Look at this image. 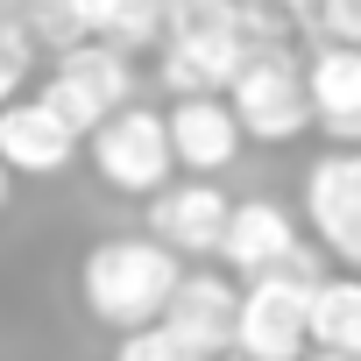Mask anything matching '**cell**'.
Instances as JSON below:
<instances>
[{
	"label": "cell",
	"instance_id": "4fadbf2b",
	"mask_svg": "<svg viewBox=\"0 0 361 361\" xmlns=\"http://www.w3.org/2000/svg\"><path fill=\"white\" fill-rule=\"evenodd\" d=\"M78 15L99 43H121V50H149L163 43L170 29V0H78Z\"/></svg>",
	"mask_w": 361,
	"mask_h": 361
},
{
	"label": "cell",
	"instance_id": "d6986e66",
	"mask_svg": "<svg viewBox=\"0 0 361 361\" xmlns=\"http://www.w3.org/2000/svg\"><path fill=\"white\" fill-rule=\"evenodd\" d=\"M8 177H15V170H8V163H0V206H8Z\"/></svg>",
	"mask_w": 361,
	"mask_h": 361
},
{
	"label": "cell",
	"instance_id": "8fae6325",
	"mask_svg": "<svg viewBox=\"0 0 361 361\" xmlns=\"http://www.w3.org/2000/svg\"><path fill=\"white\" fill-rule=\"evenodd\" d=\"M163 121H170L177 163H185L192 177H220V170L234 163V149L248 142L241 121H234V106H227L220 92H177V106H170Z\"/></svg>",
	"mask_w": 361,
	"mask_h": 361
},
{
	"label": "cell",
	"instance_id": "3957f363",
	"mask_svg": "<svg viewBox=\"0 0 361 361\" xmlns=\"http://www.w3.org/2000/svg\"><path fill=\"white\" fill-rule=\"evenodd\" d=\"M312 283L305 269H269L241 283V326H234V354L241 361H298L312 347Z\"/></svg>",
	"mask_w": 361,
	"mask_h": 361
},
{
	"label": "cell",
	"instance_id": "e0dca14e",
	"mask_svg": "<svg viewBox=\"0 0 361 361\" xmlns=\"http://www.w3.org/2000/svg\"><path fill=\"white\" fill-rule=\"evenodd\" d=\"M312 29L326 43H361V0H312Z\"/></svg>",
	"mask_w": 361,
	"mask_h": 361
},
{
	"label": "cell",
	"instance_id": "9c48e42d",
	"mask_svg": "<svg viewBox=\"0 0 361 361\" xmlns=\"http://www.w3.org/2000/svg\"><path fill=\"white\" fill-rule=\"evenodd\" d=\"M78 128L36 92V99H8L0 106V163L15 177H57L71 156H78Z\"/></svg>",
	"mask_w": 361,
	"mask_h": 361
},
{
	"label": "cell",
	"instance_id": "8992f818",
	"mask_svg": "<svg viewBox=\"0 0 361 361\" xmlns=\"http://www.w3.org/2000/svg\"><path fill=\"white\" fill-rule=\"evenodd\" d=\"M220 262H227L234 276H269V269H305V276H319V262H312V248H305L290 206H276V199H241V206H234V220H227V234H220Z\"/></svg>",
	"mask_w": 361,
	"mask_h": 361
},
{
	"label": "cell",
	"instance_id": "ba28073f",
	"mask_svg": "<svg viewBox=\"0 0 361 361\" xmlns=\"http://www.w3.org/2000/svg\"><path fill=\"white\" fill-rule=\"evenodd\" d=\"M163 326L185 340L199 361H220V354H234L241 290H234L227 276H213V269H185L177 290H170V305H163Z\"/></svg>",
	"mask_w": 361,
	"mask_h": 361
},
{
	"label": "cell",
	"instance_id": "ac0fdd59",
	"mask_svg": "<svg viewBox=\"0 0 361 361\" xmlns=\"http://www.w3.org/2000/svg\"><path fill=\"white\" fill-rule=\"evenodd\" d=\"M298 361H361V354H340V347H319V354H298Z\"/></svg>",
	"mask_w": 361,
	"mask_h": 361
},
{
	"label": "cell",
	"instance_id": "30bf717a",
	"mask_svg": "<svg viewBox=\"0 0 361 361\" xmlns=\"http://www.w3.org/2000/svg\"><path fill=\"white\" fill-rule=\"evenodd\" d=\"M234 220V199L213 185V177H192V185H163L149 199V234L177 255H220V234Z\"/></svg>",
	"mask_w": 361,
	"mask_h": 361
},
{
	"label": "cell",
	"instance_id": "5b68a950",
	"mask_svg": "<svg viewBox=\"0 0 361 361\" xmlns=\"http://www.w3.org/2000/svg\"><path fill=\"white\" fill-rule=\"evenodd\" d=\"M227 106H234L248 142H290V135L312 128V85L283 57V43H269V50H255L241 64V78L227 85Z\"/></svg>",
	"mask_w": 361,
	"mask_h": 361
},
{
	"label": "cell",
	"instance_id": "52a82bcc",
	"mask_svg": "<svg viewBox=\"0 0 361 361\" xmlns=\"http://www.w3.org/2000/svg\"><path fill=\"white\" fill-rule=\"evenodd\" d=\"M305 220L319 234L326 255H340L347 269H361V142L333 149L312 163L305 177Z\"/></svg>",
	"mask_w": 361,
	"mask_h": 361
},
{
	"label": "cell",
	"instance_id": "6da1fadb",
	"mask_svg": "<svg viewBox=\"0 0 361 361\" xmlns=\"http://www.w3.org/2000/svg\"><path fill=\"white\" fill-rule=\"evenodd\" d=\"M177 276H185L177 269V248H163L156 234H114L78 262V298L106 333H135V326L163 319Z\"/></svg>",
	"mask_w": 361,
	"mask_h": 361
},
{
	"label": "cell",
	"instance_id": "7a4b0ae2",
	"mask_svg": "<svg viewBox=\"0 0 361 361\" xmlns=\"http://www.w3.org/2000/svg\"><path fill=\"white\" fill-rule=\"evenodd\" d=\"M85 156L99 170V185L121 192V199H156L177 170V149H170V121L149 114V106H114L92 135H85Z\"/></svg>",
	"mask_w": 361,
	"mask_h": 361
},
{
	"label": "cell",
	"instance_id": "7c38bea8",
	"mask_svg": "<svg viewBox=\"0 0 361 361\" xmlns=\"http://www.w3.org/2000/svg\"><path fill=\"white\" fill-rule=\"evenodd\" d=\"M305 85H312V121L340 149L361 142V43H326L305 64Z\"/></svg>",
	"mask_w": 361,
	"mask_h": 361
},
{
	"label": "cell",
	"instance_id": "2e32d148",
	"mask_svg": "<svg viewBox=\"0 0 361 361\" xmlns=\"http://www.w3.org/2000/svg\"><path fill=\"white\" fill-rule=\"evenodd\" d=\"M29 50H36V43H29V29H22V22H0V106H8V99H15V85L29 78Z\"/></svg>",
	"mask_w": 361,
	"mask_h": 361
},
{
	"label": "cell",
	"instance_id": "277c9868",
	"mask_svg": "<svg viewBox=\"0 0 361 361\" xmlns=\"http://www.w3.org/2000/svg\"><path fill=\"white\" fill-rule=\"evenodd\" d=\"M43 99H50L78 135H92L114 106H128V99H135V64H128V50H121V43L85 36V43L57 50V71L43 78Z\"/></svg>",
	"mask_w": 361,
	"mask_h": 361
},
{
	"label": "cell",
	"instance_id": "9a60e30c",
	"mask_svg": "<svg viewBox=\"0 0 361 361\" xmlns=\"http://www.w3.org/2000/svg\"><path fill=\"white\" fill-rule=\"evenodd\" d=\"M114 361H199V354H192L185 340H177L163 319H156V326H135V333H121Z\"/></svg>",
	"mask_w": 361,
	"mask_h": 361
},
{
	"label": "cell",
	"instance_id": "5bb4252c",
	"mask_svg": "<svg viewBox=\"0 0 361 361\" xmlns=\"http://www.w3.org/2000/svg\"><path fill=\"white\" fill-rule=\"evenodd\" d=\"M312 347L361 354V276H319L312 283Z\"/></svg>",
	"mask_w": 361,
	"mask_h": 361
},
{
	"label": "cell",
	"instance_id": "ffe728a7",
	"mask_svg": "<svg viewBox=\"0 0 361 361\" xmlns=\"http://www.w3.org/2000/svg\"><path fill=\"white\" fill-rule=\"evenodd\" d=\"M220 361H227V354H220Z\"/></svg>",
	"mask_w": 361,
	"mask_h": 361
}]
</instances>
